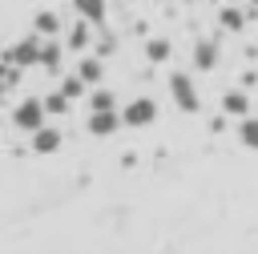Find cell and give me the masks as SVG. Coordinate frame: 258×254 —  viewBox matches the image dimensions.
<instances>
[{"mask_svg":"<svg viewBox=\"0 0 258 254\" xmlns=\"http://www.w3.org/2000/svg\"><path fill=\"white\" fill-rule=\"evenodd\" d=\"M89 44H93V24H89V20H77V24H69V28H64V48L85 52Z\"/></svg>","mask_w":258,"mask_h":254,"instance_id":"cell-8","label":"cell"},{"mask_svg":"<svg viewBox=\"0 0 258 254\" xmlns=\"http://www.w3.org/2000/svg\"><path fill=\"white\" fill-rule=\"evenodd\" d=\"M250 4H258V0H250Z\"/></svg>","mask_w":258,"mask_h":254,"instance_id":"cell-21","label":"cell"},{"mask_svg":"<svg viewBox=\"0 0 258 254\" xmlns=\"http://www.w3.org/2000/svg\"><path fill=\"white\" fill-rule=\"evenodd\" d=\"M77 77H81L85 85H101V77H105V60H101V56H81Z\"/></svg>","mask_w":258,"mask_h":254,"instance_id":"cell-12","label":"cell"},{"mask_svg":"<svg viewBox=\"0 0 258 254\" xmlns=\"http://www.w3.org/2000/svg\"><path fill=\"white\" fill-rule=\"evenodd\" d=\"M218 24H222L226 32H242V28H246V16H242V8H222Z\"/></svg>","mask_w":258,"mask_h":254,"instance_id":"cell-17","label":"cell"},{"mask_svg":"<svg viewBox=\"0 0 258 254\" xmlns=\"http://www.w3.org/2000/svg\"><path fill=\"white\" fill-rule=\"evenodd\" d=\"M169 101H173L181 113H198V109H202V97H198L189 73H169Z\"/></svg>","mask_w":258,"mask_h":254,"instance_id":"cell-2","label":"cell"},{"mask_svg":"<svg viewBox=\"0 0 258 254\" xmlns=\"http://www.w3.org/2000/svg\"><path fill=\"white\" fill-rule=\"evenodd\" d=\"M69 105H73V101H69V97L60 93V89L44 97V109H48V117H60V113H69Z\"/></svg>","mask_w":258,"mask_h":254,"instance_id":"cell-18","label":"cell"},{"mask_svg":"<svg viewBox=\"0 0 258 254\" xmlns=\"http://www.w3.org/2000/svg\"><path fill=\"white\" fill-rule=\"evenodd\" d=\"M109 52H117V36H101V56H109Z\"/></svg>","mask_w":258,"mask_h":254,"instance_id":"cell-20","label":"cell"},{"mask_svg":"<svg viewBox=\"0 0 258 254\" xmlns=\"http://www.w3.org/2000/svg\"><path fill=\"white\" fill-rule=\"evenodd\" d=\"M85 89H89V85H85V81H81V77H77V73H73V77H64V81H60V93H64V97H69V101H77V97H81V93H85Z\"/></svg>","mask_w":258,"mask_h":254,"instance_id":"cell-19","label":"cell"},{"mask_svg":"<svg viewBox=\"0 0 258 254\" xmlns=\"http://www.w3.org/2000/svg\"><path fill=\"white\" fill-rule=\"evenodd\" d=\"M189 56H194V69H198V73H210V69H218V56H222V52H218V40L202 36V40H194V52H189Z\"/></svg>","mask_w":258,"mask_h":254,"instance_id":"cell-5","label":"cell"},{"mask_svg":"<svg viewBox=\"0 0 258 254\" xmlns=\"http://www.w3.org/2000/svg\"><path fill=\"white\" fill-rule=\"evenodd\" d=\"M32 32H36V36H44V40H52V36H64V20H60L56 12L40 8V12L32 16Z\"/></svg>","mask_w":258,"mask_h":254,"instance_id":"cell-7","label":"cell"},{"mask_svg":"<svg viewBox=\"0 0 258 254\" xmlns=\"http://www.w3.org/2000/svg\"><path fill=\"white\" fill-rule=\"evenodd\" d=\"M109 109H117V97H113L109 89H93V97H89V113H109Z\"/></svg>","mask_w":258,"mask_h":254,"instance_id":"cell-15","label":"cell"},{"mask_svg":"<svg viewBox=\"0 0 258 254\" xmlns=\"http://www.w3.org/2000/svg\"><path fill=\"white\" fill-rule=\"evenodd\" d=\"M238 141H242L246 149H258V117H242V125H238Z\"/></svg>","mask_w":258,"mask_h":254,"instance_id":"cell-16","label":"cell"},{"mask_svg":"<svg viewBox=\"0 0 258 254\" xmlns=\"http://www.w3.org/2000/svg\"><path fill=\"white\" fill-rule=\"evenodd\" d=\"M8 60H16L20 69H40V60H44V36H24V40H16L8 52H4Z\"/></svg>","mask_w":258,"mask_h":254,"instance_id":"cell-3","label":"cell"},{"mask_svg":"<svg viewBox=\"0 0 258 254\" xmlns=\"http://www.w3.org/2000/svg\"><path fill=\"white\" fill-rule=\"evenodd\" d=\"M44 117H48V109H44V97H24L16 109H12V125L20 129V133H36V129H44Z\"/></svg>","mask_w":258,"mask_h":254,"instance_id":"cell-1","label":"cell"},{"mask_svg":"<svg viewBox=\"0 0 258 254\" xmlns=\"http://www.w3.org/2000/svg\"><path fill=\"white\" fill-rule=\"evenodd\" d=\"M60 56H64V44H60V36H52V40H44V60H40V69H48V73H56V69H60Z\"/></svg>","mask_w":258,"mask_h":254,"instance_id":"cell-13","label":"cell"},{"mask_svg":"<svg viewBox=\"0 0 258 254\" xmlns=\"http://www.w3.org/2000/svg\"><path fill=\"white\" fill-rule=\"evenodd\" d=\"M121 109H109V113H89V133L93 137H113L121 129Z\"/></svg>","mask_w":258,"mask_h":254,"instance_id":"cell-6","label":"cell"},{"mask_svg":"<svg viewBox=\"0 0 258 254\" xmlns=\"http://www.w3.org/2000/svg\"><path fill=\"white\" fill-rule=\"evenodd\" d=\"M60 129H52V125H44V129H36L32 133V153H56L60 149Z\"/></svg>","mask_w":258,"mask_h":254,"instance_id":"cell-11","label":"cell"},{"mask_svg":"<svg viewBox=\"0 0 258 254\" xmlns=\"http://www.w3.org/2000/svg\"><path fill=\"white\" fill-rule=\"evenodd\" d=\"M73 12L89 24H105V12H109V0H69Z\"/></svg>","mask_w":258,"mask_h":254,"instance_id":"cell-10","label":"cell"},{"mask_svg":"<svg viewBox=\"0 0 258 254\" xmlns=\"http://www.w3.org/2000/svg\"><path fill=\"white\" fill-rule=\"evenodd\" d=\"M169 52H173V48H169L165 36H149V40H145V56H149L153 65H157V60H169Z\"/></svg>","mask_w":258,"mask_h":254,"instance_id":"cell-14","label":"cell"},{"mask_svg":"<svg viewBox=\"0 0 258 254\" xmlns=\"http://www.w3.org/2000/svg\"><path fill=\"white\" fill-rule=\"evenodd\" d=\"M222 113L226 117H250V93L246 89H226L222 93Z\"/></svg>","mask_w":258,"mask_h":254,"instance_id":"cell-9","label":"cell"},{"mask_svg":"<svg viewBox=\"0 0 258 254\" xmlns=\"http://www.w3.org/2000/svg\"><path fill=\"white\" fill-rule=\"evenodd\" d=\"M121 121H125V129H149V125L157 121V101L133 97V101L121 109Z\"/></svg>","mask_w":258,"mask_h":254,"instance_id":"cell-4","label":"cell"}]
</instances>
